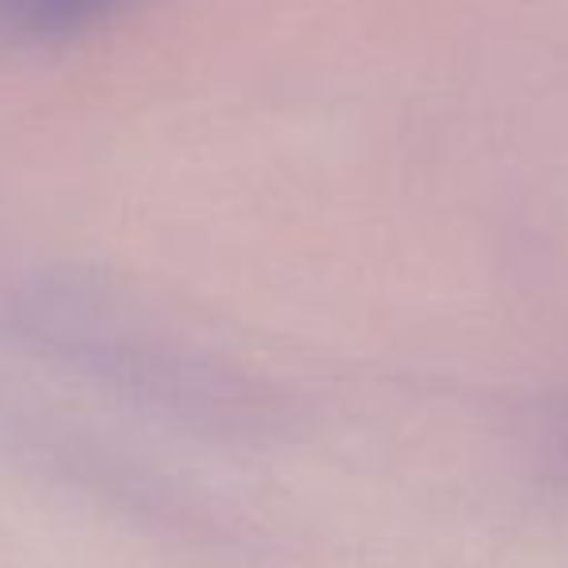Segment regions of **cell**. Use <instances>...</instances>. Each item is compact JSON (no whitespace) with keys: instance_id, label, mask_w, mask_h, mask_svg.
<instances>
[{"instance_id":"cell-1","label":"cell","mask_w":568,"mask_h":568,"mask_svg":"<svg viewBox=\"0 0 568 568\" xmlns=\"http://www.w3.org/2000/svg\"><path fill=\"white\" fill-rule=\"evenodd\" d=\"M133 0H0V24L36 40H63L118 17Z\"/></svg>"}]
</instances>
